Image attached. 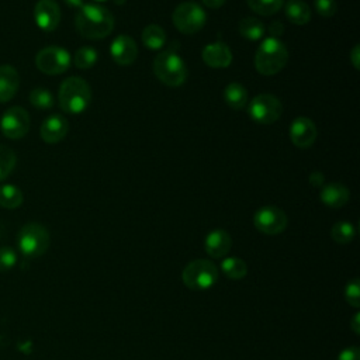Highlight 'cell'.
I'll return each instance as SVG.
<instances>
[{"mask_svg": "<svg viewBox=\"0 0 360 360\" xmlns=\"http://www.w3.org/2000/svg\"><path fill=\"white\" fill-rule=\"evenodd\" d=\"M330 235H332V239L340 245H345V243H349L354 239L356 236V228L352 222H347V221H339L336 222L333 226H332V231H330Z\"/></svg>", "mask_w": 360, "mask_h": 360, "instance_id": "cell-26", "label": "cell"}, {"mask_svg": "<svg viewBox=\"0 0 360 360\" xmlns=\"http://www.w3.org/2000/svg\"><path fill=\"white\" fill-rule=\"evenodd\" d=\"M202 4L205 7H210V8H219L221 6L225 4L226 0H201Z\"/></svg>", "mask_w": 360, "mask_h": 360, "instance_id": "cell-39", "label": "cell"}, {"mask_svg": "<svg viewBox=\"0 0 360 360\" xmlns=\"http://www.w3.org/2000/svg\"><path fill=\"white\" fill-rule=\"evenodd\" d=\"M48 229L37 222L25 224L17 235V246L25 257H39L49 248Z\"/></svg>", "mask_w": 360, "mask_h": 360, "instance_id": "cell-5", "label": "cell"}, {"mask_svg": "<svg viewBox=\"0 0 360 360\" xmlns=\"http://www.w3.org/2000/svg\"><path fill=\"white\" fill-rule=\"evenodd\" d=\"M269 32H270V37H274V38H278L283 32H284V25L281 21H273L270 22L269 25Z\"/></svg>", "mask_w": 360, "mask_h": 360, "instance_id": "cell-35", "label": "cell"}, {"mask_svg": "<svg viewBox=\"0 0 360 360\" xmlns=\"http://www.w3.org/2000/svg\"><path fill=\"white\" fill-rule=\"evenodd\" d=\"M287 215L285 212L274 205H266L259 208L255 212L253 224L257 231L266 235L281 233L287 228Z\"/></svg>", "mask_w": 360, "mask_h": 360, "instance_id": "cell-11", "label": "cell"}, {"mask_svg": "<svg viewBox=\"0 0 360 360\" xmlns=\"http://www.w3.org/2000/svg\"><path fill=\"white\" fill-rule=\"evenodd\" d=\"M232 246L231 235L224 229L211 231L204 239V248L208 256L214 259H219L228 255Z\"/></svg>", "mask_w": 360, "mask_h": 360, "instance_id": "cell-17", "label": "cell"}, {"mask_svg": "<svg viewBox=\"0 0 360 360\" xmlns=\"http://www.w3.org/2000/svg\"><path fill=\"white\" fill-rule=\"evenodd\" d=\"M288 60V49L280 38H264L255 55V68L263 76L277 75Z\"/></svg>", "mask_w": 360, "mask_h": 360, "instance_id": "cell-2", "label": "cell"}, {"mask_svg": "<svg viewBox=\"0 0 360 360\" xmlns=\"http://www.w3.org/2000/svg\"><path fill=\"white\" fill-rule=\"evenodd\" d=\"M30 114L20 105L8 107L0 118V131L8 139H21L30 131Z\"/></svg>", "mask_w": 360, "mask_h": 360, "instance_id": "cell-10", "label": "cell"}, {"mask_svg": "<svg viewBox=\"0 0 360 360\" xmlns=\"http://www.w3.org/2000/svg\"><path fill=\"white\" fill-rule=\"evenodd\" d=\"M315 10L321 17L329 18L336 13L338 4L335 0H315Z\"/></svg>", "mask_w": 360, "mask_h": 360, "instance_id": "cell-33", "label": "cell"}, {"mask_svg": "<svg viewBox=\"0 0 360 360\" xmlns=\"http://www.w3.org/2000/svg\"><path fill=\"white\" fill-rule=\"evenodd\" d=\"M309 184L311 186H314V187H321V186H323V181H325V177H323V174L321 173V172H312L311 174H309Z\"/></svg>", "mask_w": 360, "mask_h": 360, "instance_id": "cell-36", "label": "cell"}, {"mask_svg": "<svg viewBox=\"0 0 360 360\" xmlns=\"http://www.w3.org/2000/svg\"><path fill=\"white\" fill-rule=\"evenodd\" d=\"M69 131L68 120L60 114H52L46 117L41 125L39 135L46 143H58L60 142Z\"/></svg>", "mask_w": 360, "mask_h": 360, "instance_id": "cell-16", "label": "cell"}, {"mask_svg": "<svg viewBox=\"0 0 360 360\" xmlns=\"http://www.w3.org/2000/svg\"><path fill=\"white\" fill-rule=\"evenodd\" d=\"M77 32L89 39H101L110 35L114 28L112 14L96 3L83 4L75 17Z\"/></svg>", "mask_w": 360, "mask_h": 360, "instance_id": "cell-1", "label": "cell"}, {"mask_svg": "<svg viewBox=\"0 0 360 360\" xmlns=\"http://www.w3.org/2000/svg\"><path fill=\"white\" fill-rule=\"evenodd\" d=\"M34 20L39 30L55 31L60 22V8L55 0H38L34 7Z\"/></svg>", "mask_w": 360, "mask_h": 360, "instance_id": "cell-12", "label": "cell"}, {"mask_svg": "<svg viewBox=\"0 0 360 360\" xmlns=\"http://www.w3.org/2000/svg\"><path fill=\"white\" fill-rule=\"evenodd\" d=\"M94 1H105V0H94Z\"/></svg>", "mask_w": 360, "mask_h": 360, "instance_id": "cell-42", "label": "cell"}, {"mask_svg": "<svg viewBox=\"0 0 360 360\" xmlns=\"http://www.w3.org/2000/svg\"><path fill=\"white\" fill-rule=\"evenodd\" d=\"M70 53L62 46H46L35 55V66L45 75H60L70 68Z\"/></svg>", "mask_w": 360, "mask_h": 360, "instance_id": "cell-9", "label": "cell"}, {"mask_svg": "<svg viewBox=\"0 0 360 360\" xmlns=\"http://www.w3.org/2000/svg\"><path fill=\"white\" fill-rule=\"evenodd\" d=\"M338 360H360V350L356 346L346 347L338 356Z\"/></svg>", "mask_w": 360, "mask_h": 360, "instance_id": "cell-34", "label": "cell"}, {"mask_svg": "<svg viewBox=\"0 0 360 360\" xmlns=\"http://www.w3.org/2000/svg\"><path fill=\"white\" fill-rule=\"evenodd\" d=\"M30 103L32 107L38 110H49L53 107L55 98L49 90L44 87H35L30 93Z\"/></svg>", "mask_w": 360, "mask_h": 360, "instance_id": "cell-28", "label": "cell"}, {"mask_svg": "<svg viewBox=\"0 0 360 360\" xmlns=\"http://www.w3.org/2000/svg\"><path fill=\"white\" fill-rule=\"evenodd\" d=\"M17 263V253L10 246L0 248V271H8Z\"/></svg>", "mask_w": 360, "mask_h": 360, "instance_id": "cell-31", "label": "cell"}, {"mask_svg": "<svg viewBox=\"0 0 360 360\" xmlns=\"http://www.w3.org/2000/svg\"><path fill=\"white\" fill-rule=\"evenodd\" d=\"M345 298L346 301L354 307V308H359L360 305V285H359V280L357 278H353L350 280L346 287H345Z\"/></svg>", "mask_w": 360, "mask_h": 360, "instance_id": "cell-32", "label": "cell"}, {"mask_svg": "<svg viewBox=\"0 0 360 360\" xmlns=\"http://www.w3.org/2000/svg\"><path fill=\"white\" fill-rule=\"evenodd\" d=\"M319 195H321V201L325 205L330 208H340L349 201L350 191L342 183H328V184H323Z\"/></svg>", "mask_w": 360, "mask_h": 360, "instance_id": "cell-18", "label": "cell"}, {"mask_svg": "<svg viewBox=\"0 0 360 360\" xmlns=\"http://www.w3.org/2000/svg\"><path fill=\"white\" fill-rule=\"evenodd\" d=\"M224 100L233 110H242L248 104V90L238 82L229 83L224 89Z\"/></svg>", "mask_w": 360, "mask_h": 360, "instance_id": "cell-20", "label": "cell"}, {"mask_svg": "<svg viewBox=\"0 0 360 360\" xmlns=\"http://www.w3.org/2000/svg\"><path fill=\"white\" fill-rule=\"evenodd\" d=\"M246 3L259 15L276 14L283 6V0H246Z\"/></svg>", "mask_w": 360, "mask_h": 360, "instance_id": "cell-30", "label": "cell"}, {"mask_svg": "<svg viewBox=\"0 0 360 360\" xmlns=\"http://www.w3.org/2000/svg\"><path fill=\"white\" fill-rule=\"evenodd\" d=\"M20 86V75L10 65L0 66V103L10 101Z\"/></svg>", "mask_w": 360, "mask_h": 360, "instance_id": "cell-19", "label": "cell"}, {"mask_svg": "<svg viewBox=\"0 0 360 360\" xmlns=\"http://www.w3.org/2000/svg\"><path fill=\"white\" fill-rule=\"evenodd\" d=\"M350 328H352V330H353L356 335L360 333V314H359V312H356L354 316L352 318V321H350Z\"/></svg>", "mask_w": 360, "mask_h": 360, "instance_id": "cell-38", "label": "cell"}, {"mask_svg": "<svg viewBox=\"0 0 360 360\" xmlns=\"http://www.w3.org/2000/svg\"><path fill=\"white\" fill-rule=\"evenodd\" d=\"M183 283L194 291H202L211 288L218 280V270L211 260L195 259L190 262L183 273Z\"/></svg>", "mask_w": 360, "mask_h": 360, "instance_id": "cell-6", "label": "cell"}, {"mask_svg": "<svg viewBox=\"0 0 360 360\" xmlns=\"http://www.w3.org/2000/svg\"><path fill=\"white\" fill-rule=\"evenodd\" d=\"M222 273L231 280H240L248 273V264L240 257H225L221 262Z\"/></svg>", "mask_w": 360, "mask_h": 360, "instance_id": "cell-25", "label": "cell"}, {"mask_svg": "<svg viewBox=\"0 0 360 360\" xmlns=\"http://www.w3.org/2000/svg\"><path fill=\"white\" fill-rule=\"evenodd\" d=\"M58 101L65 112L80 114L89 107L91 101V89L84 79L79 76H70L60 83Z\"/></svg>", "mask_w": 360, "mask_h": 360, "instance_id": "cell-3", "label": "cell"}, {"mask_svg": "<svg viewBox=\"0 0 360 360\" xmlns=\"http://www.w3.org/2000/svg\"><path fill=\"white\" fill-rule=\"evenodd\" d=\"M239 34L249 41H259L266 32L264 24L256 17H243L238 24Z\"/></svg>", "mask_w": 360, "mask_h": 360, "instance_id": "cell-22", "label": "cell"}, {"mask_svg": "<svg viewBox=\"0 0 360 360\" xmlns=\"http://www.w3.org/2000/svg\"><path fill=\"white\" fill-rule=\"evenodd\" d=\"M155 76L166 86L179 87L187 80V66L184 59L176 51H162L153 60Z\"/></svg>", "mask_w": 360, "mask_h": 360, "instance_id": "cell-4", "label": "cell"}, {"mask_svg": "<svg viewBox=\"0 0 360 360\" xmlns=\"http://www.w3.org/2000/svg\"><path fill=\"white\" fill-rule=\"evenodd\" d=\"M142 42L150 51H159L166 44V32L158 24H149L142 31Z\"/></svg>", "mask_w": 360, "mask_h": 360, "instance_id": "cell-23", "label": "cell"}, {"mask_svg": "<svg viewBox=\"0 0 360 360\" xmlns=\"http://www.w3.org/2000/svg\"><path fill=\"white\" fill-rule=\"evenodd\" d=\"M69 7H75V8H80L84 4V0H63Z\"/></svg>", "mask_w": 360, "mask_h": 360, "instance_id": "cell-40", "label": "cell"}, {"mask_svg": "<svg viewBox=\"0 0 360 360\" xmlns=\"http://www.w3.org/2000/svg\"><path fill=\"white\" fill-rule=\"evenodd\" d=\"M316 135V125L308 117H297L290 124V139L297 148H309L315 142Z\"/></svg>", "mask_w": 360, "mask_h": 360, "instance_id": "cell-13", "label": "cell"}, {"mask_svg": "<svg viewBox=\"0 0 360 360\" xmlns=\"http://www.w3.org/2000/svg\"><path fill=\"white\" fill-rule=\"evenodd\" d=\"M201 58L205 65L215 69L228 68L232 62V51L231 48L222 42L217 41L212 44H207L201 51Z\"/></svg>", "mask_w": 360, "mask_h": 360, "instance_id": "cell-15", "label": "cell"}, {"mask_svg": "<svg viewBox=\"0 0 360 360\" xmlns=\"http://www.w3.org/2000/svg\"><path fill=\"white\" fill-rule=\"evenodd\" d=\"M110 55L118 65L128 66L138 56L136 42L129 35H118L110 45Z\"/></svg>", "mask_w": 360, "mask_h": 360, "instance_id": "cell-14", "label": "cell"}, {"mask_svg": "<svg viewBox=\"0 0 360 360\" xmlns=\"http://www.w3.org/2000/svg\"><path fill=\"white\" fill-rule=\"evenodd\" d=\"M172 20L180 32L190 35L198 32L205 25L207 14L198 3L184 1L174 8Z\"/></svg>", "mask_w": 360, "mask_h": 360, "instance_id": "cell-7", "label": "cell"}, {"mask_svg": "<svg viewBox=\"0 0 360 360\" xmlns=\"http://www.w3.org/2000/svg\"><path fill=\"white\" fill-rule=\"evenodd\" d=\"M97 59H98V53L91 46H82V48H79L76 51L75 56H73L75 66L79 68V69H89L91 66H94Z\"/></svg>", "mask_w": 360, "mask_h": 360, "instance_id": "cell-29", "label": "cell"}, {"mask_svg": "<svg viewBox=\"0 0 360 360\" xmlns=\"http://www.w3.org/2000/svg\"><path fill=\"white\" fill-rule=\"evenodd\" d=\"M285 17L295 25H304L311 20V8L301 0H290L285 7Z\"/></svg>", "mask_w": 360, "mask_h": 360, "instance_id": "cell-21", "label": "cell"}, {"mask_svg": "<svg viewBox=\"0 0 360 360\" xmlns=\"http://www.w3.org/2000/svg\"><path fill=\"white\" fill-rule=\"evenodd\" d=\"M17 163V156L14 150L6 145L0 143V181L6 180L14 170Z\"/></svg>", "mask_w": 360, "mask_h": 360, "instance_id": "cell-27", "label": "cell"}, {"mask_svg": "<svg viewBox=\"0 0 360 360\" xmlns=\"http://www.w3.org/2000/svg\"><path fill=\"white\" fill-rule=\"evenodd\" d=\"M22 191L14 184H0V207L15 210L22 204Z\"/></svg>", "mask_w": 360, "mask_h": 360, "instance_id": "cell-24", "label": "cell"}, {"mask_svg": "<svg viewBox=\"0 0 360 360\" xmlns=\"http://www.w3.org/2000/svg\"><path fill=\"white\" fill-rule=\"evenodd\" d=\"M249 117L259 124H273L283 114L281 101L273 94H257L248 104Z\"/></svg>", "mask_w": 360, "mask_h": 360, "instance_id": "cell-8", "label": "cell"}, {"mask_svg": "<svg viewBox=\"0 0 360 360\" xmlns=\"http://www.w3.org/2000/svg\"><path fill=\"white\" fill-rule=\"evenodd\" d=\"M349 58H350V62L354 66V69H359L360 68V65H359V62H360V45H354Z\"/></svg>", "mask_w": 360, "mask_h": 360, "instance_id": "cell-37", "label": "cell"}, {"mask_svg": "<svg viewBox=\"0 0 360 360\" xmlns=\"http://www.w3.org/2000/svg\"><path fill=\"white\" fill-rule=\"evenodd\" d=\"M114 1H115V3H117V4H122V3H124V1H125V0H114Z\"/></svg>", "mask_w": 360, "mask_h": 360, "instance_id": "cell-41", "label": "cell"}]
</instances>
